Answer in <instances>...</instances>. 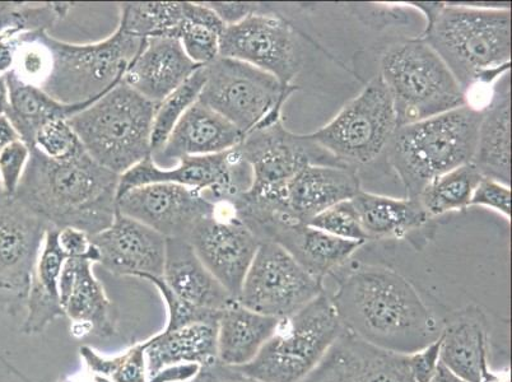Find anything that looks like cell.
I'll use <instances>...</instances> for the list:
<instances>
[{"label": "cell", "instance_id": "cell-46", "mask_svg": "<svg viewBox=\"0 0 512 382\" xmlns=\"http://www.w3.org/2000/svg\"><path fill=\"white\" fill-rule=\"evenodd\" d=\"M186 382H258L242 375L234 367L222 365L220 362L200 367L197 375Z\"/></svg>", "mask_w": 512, "mask_h": 382}, {"label": "cell", "instance_id": "cell-40", "mask_svg": "<svg viewBox=\"0 0 512 382\" xmlns=\"http://www.w3.org/2000/svg\"><path fill=\"white\" fill-rule=\"evenodd\" d=\"M50 160H68L83 149L68 120H54L37 132L34 147Z\"/></svg>", "mask_w": 512, "mask_h": 382}, {"label": "cell", "instance_id": "cell-14", "mask_svg": "<svg viewBox=\"0 0 512 382\" xmlns=\"http://www.w3.org/2000/svg\"><path fill=\"white\" fill-rule=\"evenodd\" d=\"M220 57L240 60L272 74L283 87H291L302 63L295 32L282 17L256 6L241 21L227 25Z\"/></svg>", "mask_w": 512, "mask_h": 382}, {"label": "cell", "instance_id": "cell-4", "mask_svg": "<svg viewBox=\"0 0 512 382\" xmlns=\"http://www.w3.org/2000/svg\"><path fill=\"white\" fill-rule=\"evenodd\" d=\"M482 116L468 104L395 130L386 151L407 198H420L436 177L473 162Z\"/></svg>", "mask_w": 512, "mask_h": 382}, {"label": "cell", "instance_id": "cell-29", "mask_svg": "<svg viewBox=\"0 0 512 382\" xmlns=\"http://www.w3.org/2000/svg\"><path fill=\"white\" fill-rule=\"evenodd\" d=\"M65 260L67 258L58 244V230L49 228L25 298L27 314L23 333H43L54 320L64 316L59 281Z\"/></svg>", "mask_w": 512, "mask_h": 382}, {"label": "cell", "instance_id": "cell-9", "mask_svg": "<svg viewBox=\"0 0 512 382\" xmlns=\"http://www.w3.org/2000/svg\"><path fill=\"white\" fill-rule=\"evenodd\" d=\"M342 332L337 312L323 293L291 318L281 320L276 334L253 361L234 368L258 382H301Z\"/></svg>", "mask_w": 512, "mask_h": 382}, {"label": "cell", "instance_id": "cell-26", "mask_svg": "<svg viewBox=\"0 0 512 382\" xmlns=\"http://www.w3.org/2000/svg\"><path fill=\"white\" fill-rule=\"evenodd\" d=\"M511 101L509 73L497 79L490 104L483 109L473 165L483 177L511 183Z\"/></svg>", "mask_w": 512, "mask_h": 382}, {"label": "cell", "instance_id": "cell-39", "mask_svg": "<svg viewBox=\"0 0 512 382\" xmlns=\"http://www.w3.org/2000/svg\"><path fill=\"white\" fill-rule=\"evenodd\" d=\"M307 225L343 240L362 242V244L369 240L363 231L352 199L344 200L327 211L319 213Z\"/></svg>", "mask_w": 512, "mask_h": 382}, {"label": "cell", "instance_id": "cell-36", "mask_svg": "<svg viewBox=\"0 0 512 382\" xmlns=\"http://www.w3.org/2000/svg\"><path fill=\"white\" fill-rule=\"evenodd\" d=\"M71 3H45L30 6L25 3L0 4V41L15 39L25 32L49 31L68 15Z\"/></svg>", "mask_w": 512, "mask_h": 382}, {"label": "cell", "instance_id": "cell-6", "mask_svg": "<svg viewBox=\"0 0 512 382\" xmlns=\"http://www.w3.org/2000/svg\"><path fill=\"white\" fill-rule=\"evenodd\" d=\"M237 149L253 172V183L249 191L230 203L236 212L288 217L286 188L305 166H346L316 146L306 134L288 132L283 127L282 119L246 134Z\"/></svg>", "mask_w": 512, "mask_h": 382}, {"label": "cell", "instance_id": "cell-22", "mask_svg": "<svg viewBox=\"0 0 512 382\" xmlns=\"http://www.w3.org/2000/svg\"><path fill=\"white\" fill-rule=\"evenodd\" d=\"M199 68L176 37H150L130 63L123 82L157 105Z\"/></svg>", "mask_w": 512, "mask_h": 382}, {"label": "cell", "instance_id": "cell-8", "mask_svg": "<svg viewBox=\"0 0 512 382\" xmlns=\"http://www.w3.org/2000/svg\"><path fill=\"white\" fill-rule=\"evenodd\" d=\"M398 127L468 105V96L436 51L422 40L395 44L381 59Z\"/></svg>", "mask_w": 512, "mask_h": 382}, {"label": "cell", "instance_id": "cell-11", "mask_svg": "<svg viewBox=\"0 0 512 382\" xmlns=\"http://www.w3.org/2000/svg\"><path fill=\"white\" fill-rule=\"evenodd\" d=\"M398 128L392 96L375 77L332 121L306 137L349 167L367 165L388 149Z\"/></svg>", "mask_w": 512, "mask_h": 382}, {"label": "cell", "instance_id": "cell-1", "mask_svg": "<svg viewBox=\"0 0 512 382\" xmlns=\"http://www.w3.org/2000/svg\"><path fill=\"white\" fill-rule=\"evenodd\" d=\"M329 300L347 332L404 356L431 346L444 330V321L394 270L370 265L353 270Z\"/></svg>", "mask_w": 512, "mask_h": 382}, {"label": "cell", "instance_id": "cell-34", "mask_svg": "<svg viewBox=\"0 0 512 382\" xmlns=\"http://www.w3.org/2000/svg\"><path fill=\"white\" fill-rule=\"evenodd\" d=\"M483 175L472 162L436 177L420 195V203L428 216L463 211L470 207L474 191Z\"/></svg>", "mask_w": 512, "mask_h": 382}, {"label": "cell", "instance_id": "cell-20", "mask_svg": "<svg viewBox=\"0 0 512 382\" xmlns=\"http://www.w3.org/2000/svg\"><path fill=\"white\" fill-rule=\"evenodd\" d=\"M91 239L99 250V263L114 276H164L166 237L143 223L118 212L113 225Z\"/></svg>", "mask_w": 512, "mask_h": 382}, {"label": "cell", "instance_id": "cell-3", "mask_svg": "<svg viewBox=\"0 0 512 382\" xmlns=\"http://www.w3.org/2000/svg\"><path fill=\"white\" fill-rule=\"evenodd\" d=\"M425 40L453 73L465 93L509 73L510 8L425 4Z\"/></svg>", "mask_w": 512, "mask_h": 382}, {"label": "cell", "instance_id": "cell-51", "mask_svg": "<svg viewBox=\"0 0 512 382\" xmlns=\"http://www.w3.org/2000/svg\"><path fill=\"white\" fill-rule=\"evenodd\" d=\"M9 107V92L6 77L0 74V115H6Z\"/></svg>", "mask_w": 512, "mask_h": 382}, {"label": "cell", "instance_id": "cell-30", "mask_svg": "<svg viewBox=\"0 0 512 382\" xmlns=\"http://www.w3.org/2000/svg\"><path fill=\"white\" fill-rule=\"evenodd\" d=\"M281 320L246 309L239 302L223 310L217 325L218 362L240 367L254 360L276 334Z\"/></svg>", "mask_w": 512, "mask_h": 382}, {"label": "cell", "instance_id": "cell-5", "mask_svg": "<svg viewBox=\"0 0 512 382\" xmlns=\"http://www.w3.org/2000/svg\"><path fill=\"white\" fill-rule=\"evenodd\" d=\"M156 106L121 81L68 123L88 155L121 176L152 156Z\"/></svg>", "mask_w": 512, "mask_h": 382}, {"label": "cell", "instance_id": "cell-48", "mask_svg": "<svg viewBox=\"0 0 512 382\" xmlns=\"http://www.w3.org/2000/svg\"><path fill=\"white\" fill-rule=\"evenodd\" d=\"M16 39L17 37L0 41V74L2 76L12 71L15 65Z\"/></svg>", "mask_w": 512, "mask_h": 382}, {"label": "cell", "instance_id": "cell-28", "mask_svg": "<svg viewBox=\"0 0 512 382\" xmlns=\"http://www.w3.org/2000/svg\"><path fill=\"white\" fill-rule=\"evenodd\" d=\"M218 323H195L183 328L164 330L143 342L148 380L165 368L180 365L200 367L218 362Z\"/></svg>", "mask_w": 512, "mask_h": 382}, {"label": "cell", "instance_id": "cell-13", "mask_svg": "<svg viewBox=\"0 0 512 382\" xmlns=\"http://www.w3.org/2000/svg\"><path fill=\"white\" fill-rule=\"evenodd\" d=\"M155 183L185 186L213 203H231L249 191L253 172L237 147L217 155L183 158L167 169L158 167L150 156L120 176L118 197L137 186Z\"/></svg>", "mask_w": 512, "mask_h": 382}, {"label": "cell", "instance_id": "cell-35", "mask_svg": "<svg viewBox=\"0 0 512 382\" xmlns=\"http://www.w3.org/2000/svg\"><path fill=\"white\" fill-rule=\"evenodd\" d=\"M120 29L127 34L150 37H176L184 17L183 2L123 3L120 4Z\"/></svg>", "mask_w": 512, "mask_h": 382}, {"label": "cell", "instance_id": "cell-49", "mask_svg": "<svg viewBox=\"0 0 512 382\" xmlns=\"http://www.w3.org/2000/svg\"><path fill=\"white\" fill-rule=\"evenodd\" d=\"M16 141H20L16 129L6 115H0V149Z\"/></svg>", "mask_w": 512, "mask_h": 382}, {"label": "cell", "instance_id": "cell-47", "mask_svg": "<svg viewBox=\"0 0 512 382\" xmlns=\"http://www.w3.org/2000/svg\"><path fill=\"white\" fill-rule=\"evenodd\" d=\"M208 6L220 16L225 25H232L253 13L258 4L255 3H208Z\"/></svg>", "mask_w": 512, "mask_h": 382}, {"label": "cell", "instance_id": "cell-24", "mask_svg": "<svg viewBox=\"0 0 512 382\" xmlns=\"http://www.w3.org/2000/svg\"><path fill=\"white\" fill-rule=\"evenodd\" d=\"M93 263L67 259L59 281L60 301L74 329L110 337L115 334L113 304L92 272Z\"/></svg>", "mask_w": 512, "mask_h": 382}, {"label": "cell", "instance_id": "cell-50", "mask_svg": "<svg viewBox=\"0 0 512 382\" xmlns=\"http://www.w3.org/2000/svg\"><path fill=\"white\" fill-rule=\"evenodd\" d=\"M428 382H467L463 379H460L459 376H456L454 372H451L448 367L439 363L437 366L434 376L431 377V380Z\"/></svg>", "mask_w": 512, "mask_h": 382}, {"label": "cell", "instance_id": "cell-16", "mask_svg": "<svg viewBox=\"0 0 512 382\" xmlns=\"http://www.w3.org/2000/svg\"><path fill=\"white\" fill-rule=\"evenodd\" d=\"M118 212L152 228L166 239H188L200 220L216 212V203L185 186L155 183L118 197Z\"/></svg>", "mask_w": 512, "mask_h": 382}, {"label": "cell", "instance_id": "cell-10", "mask_svg": "<svg viewBox=\"0 0 512 382\" xmlns=\"http://www.w3.org/2000/svg\"><path fill=\"white\" fill-rule=\"evenodd\" d=\"M199 101L230 121L244 135L282 119V109L296 86L283 87L276 77L240 60L218 57L204 67Z\"/></svg>", "mask_w": 512, "mask_h": 382}, {"label": "cell", "instance_id": "cell-33", "mask_svg": "<svg viewBox=\"0 0 512 382\" xmlns=\"http://www.w3.org/2000/svg\"><path fill=\"white\" fill-rule=\"evenodd\" d=\"M183 3L184 17L176 31V39L194 64L206 67L220 57L225 22L208 3Z\"/></svg>", "mask_w": 512, "mask_h": 382}, {"label": "cell", "instance_id": "cell-38", "mask_svg": "<svg viewBox=\"0 0 512 382\" xmlns=\"http://www.w3.org/2000/svg\"><path fill=\"white\" fill-rule=\"evenodd\" d=\"M79 354L93 375L105 377L111 382H148L143 343L114 358L101 357L87 346L79 348Z\"/></svg>", "mask_w": 512, "mask_h": 382}, {"label": "cell", "instance_id": "cell-42", "mask_svg": "<svg viewBox=\"0 0 512 382\" xmlns=\"http://www.w3.org/2000/svg\"><path fill=\"white\" fill-rule=\"evenodd\" d=\"M30 156L31 148L21 139L0 149V181L4 195L13 197L17 193Z\"/></svg>", "mask_w": 512, "mask_h": 382}, {"label": "cell", "instance_id": "cell-54", "mask_svg": "<svg viewBox=\"0 0 512 382\" xmlns=\"http://www.w3.org/2000/svg\"><path fill=\"white\" fill-rule=\"evenodd\" d=\"M3 195H4V191H3L2 181H0V197H3Z\"/></svg>", "mask_w": 512, "mask_h": 382}, {"label": "cell", "instance_id": "cell-19", "mask_svg": "<svg viewBox=\"0 0 512 382\" xmlns=\"http://www.w3.org/2000/svg\"><path fill=\"white\" fill-rule=\"evenodd\" d=\"M49 226L15 197H0V281L23 300Z\"/></svg>", "mask_w": 512, "mask_h": 382}, {"label": "cell", "instance_id": "cell-25", "mask_svg": "<svg viewBox=\"0 0 512 382\" xmlns=\"http://www.w3.org/2000/svg\"><path fill=\"white\" fill-rule=\"evenodd\" d=\"M162 279L176 297L200 310L223 311L237 302L185 239H166Z\"/></svg>", "mask_w": 512, "mask_h": 382}, {"label": "cell", "instance_id": "cell-53", "mask_svg": "<svg viewBox=\"0 0 512 382\" xmlns=\"http://www.w3.org/2000/svg\"><path fill=\"white\" fill-rule=\"evenodd\" d=\"M0 291H9L6 284H4L2 281H0Z\"/></svg>", "mask_w": 512, "mask_h": 382}, {"label": "cell", "instance_id": "cell-44", "mask_svg": "<svg viewBox=\"0 0 512 382\" xmlns=\"http://www.w3.org/2000/svg\"><path fill=\"white\" fill-rule=\"evenodd\" d=\"M58 244L65 258L87 260L93 264L100 262V253L91 236L77 228L67 227L58 230Z\"/></svg>", "mask_w": 512, "mask_h": 382}, {"label": "cell", "instance_id": "cell-17", "mask_svg": "<svg viewBox=\"0 0 512 382\" xmlns=\"http://www.w3.org/2000/svg\"><path fill=\"white\" fill-rule=\"evenodd\" d=\"M239 218L260 241L281 246L320 281L342 267L363 245L362 242L339 239L307 223L277 214L251 213Z\"/></svg>", "mask_w": 512, "mask_h": 382}, {"label": "cell", "instance_id": "cell-43", "mask_svg": "<svg viewBox=\"0 0 512 382\" xmlns=\"http://www.w3.org/2000/svg\"><path fill=\"white\" fill-rule=\"evenodd\" d=\"M479 206L492 209L502 214L506 220L511 218V190L510 186L483 177L474 191L473 198L470 200V207Z\"/></svg>", "mask_w": 512, "mask_h": 382}, {"label": "cell", "instance_id": "cell-18", "mask_svg": "<svg viewBox=\"0 0 512 382\" xmlns=\"http://www.w3.org/2000/svg\"><path fill=\"white\" fill-rule=\"evenodd\" d=\"M301 382H416L409 356L385 351L343 332Z\"/></svg>", "mask_w": 512, "mask_h": 382}, {"label": "cell", "instance_id": "cell-52", "mask_svg": "<svg viewBox=\"0 0 512 382\" xmlns=\"http://www.w3.org/2000/svg\"><path fill=\"white\" fill-rule=\"evenodd\" d=\"M64 382H111V381L105 379V377L93 375L92 379H88V380L69 379Z\"/></svg>", "mask_w": 512, "mask_h": 382}, {"label": "cell", "instance_id": "cell-32", "mask_svg": "<svg viewBox=\"0 0 512 382\" xmlns=\"http://www.w3.org/2000/svg\"><path fill=\"white\" fill-rule=\"evenodd\" d=\"M352 202L369 240L402 237L430 218L418 199L389 198L361 190Z\"/></svg>", "mask_w": 512, "mask_h": 382}, {"label": "cell", "instance_id": "cell-37", "mask_svg": "<svg viewBox=\"0 0 512 382\" xmlns=\"http://www.w3.org/2000/svg\"><path fill=\"white\" fill-rule=\"evenodd\" d=\"M204 82H206V72L204 67H200L186 79L183 85L157 104L152 125V155L164 146L179 120L199 100Z\"/></svg>", "mask_w": 512, "mask_h": 382}, {"label": "cell", "instance_id": "cell-27", "mask_svg": "<svg viewBox=\"0 0 512 382\" xmlns=\"http://www.w3.org/2000/svg\"><path fill=\"white\" fill-rule=\"evenodd\" d=\"M440 362L467 382H488L487 326L481 311L467 309L444 321Z\"/></svg>", "mask_w": 512, "mask_h": 382}, {"label": "cell", "instance_id": "cell-45", "mask_svg": "<svg viewBox=\"0 0 512 382\" xmlns=\"http://www.w3.org/2000/svg\"><path fill=\"white\" fill-rule=\"evenodd\" d=\"M440 363V339L422 351L409 356V366L416 382H428Z\"/></svg>", "mask_w": 512, "mask_h": 382}, {"label": "cell", "instance_id": "cell-21", "mask_svg": "<svg viewBox=\"0 0 512 382\" xmlns=\"http://www.w3.org/2000/svg\"><path fill=\"white\" fill-rule=\"evenodd\" d=\"M245 135L199 100L176 124L164 146L153 153L157 166H170L183 158L217 155L234 149Z\"/></svg>", "mask_w": 512, "mask_h": 382}, {"label": "cell", "instance_id": "cell-41", "mask_svg": "<svg viewBox=\"0 0 512 382\" xmlns=\"http://www.w3.org/2000/svg\"><path fill=\"white\" fill-rule=\"evenodd\" d=\"M144 281L151 282L166 302L167 312H169L166 330L183 328L185 325L195 323H218L222 311L200 310L197 307L186 304V302L181 301L180 298L170 291L162 277H148Z\"/></svg>", "mask_w": 512, "mask_h": 382}, {"label": "cell", "instance_id": "cell-15", "mask_svg": "<svg viewBox=\"0 0 512 382\" xmlns=\"http://www.w3.org/2000/svg\"><path fill=\"white\" fill-rule=\"evenodd\" d=\"M186 240L237 301L262 241L236 216L232 204L216 203V212L200 220Z\"/></svg>", "mask_w": 512, "mask_h": 382}, {"label": "cell", "instance_id": "cell-23", "mask_svg": "<svg viewBox=\"0 0 512 382\" xmlns=\"http://www.w3.org/2000/svg\"><path fill=\"white\" fill-rule=\"evenodd\" d=\"M360 191L355 167L307 165L287 185L286 211L292 220L309 223L335 204L355 198Z\"/></svg>", "mask_w": 512, "mask_h": 382}, {"label": "cell", "instance_id": "cell-7", "mask_svg": "<svg viewBox=\"0 0 512 382\" xmlns=\"http://www.w3.org/2000/svg\"><path fill=\"white\" fill-rule=\"evenodd\" d=\"M48 74L41 90L64 105L92 104L123 81L144 40L116 29L93 44H71L45 35Z\"/></svg>", "mask_w": 512, "mask_h": 382}, {"label": "cell", "instance_id": "cell-12", "mask_svg": "<svg viewBox=\"0 0 512 382\" xmlns=\"http://www.w3.org/2000/svg\"><path fill=\"white\" fill-rule=\"evenodd\" d=\"M325 293L323 281L311 276L281 246L262 242L237 302L258 314L291 318Z\"/></svg>", "mask_w": 512, "mask_h": 382}, {"label": "cell", "instance_id": "cell-2", "mask_svg": "<svg viewBox=\"0 0 512 382\" xmlns=\"http://www.w3.org/2000/svg\"><path fill=\"white\" fill-rule=\"evenodd\" d=\"M120 176L102 167L85 148L55 161L31 148L17 193L13 195L55 230L72 227L90 236L113 225L118 214Z\"/></svg>", "mask_w": 512, "mask_h": 382}, {"label": "cell", "instance_id": "cell-31", "mask_svg": "<svg viewBox=\"0 0 512 382\" xmlns=\"http://www.w3.org/2000/svg\"><path fill=\"white\" fill-rule=\"evenodd\" d=\"M9 92L7 118L18 137L30 148L34 147L37 132L54 120H69L93 104H60L41 88L23 82L13 71L4 74Z\"/></svg>", "mask_w": 512, "mask_h": 382}]
</instances>
